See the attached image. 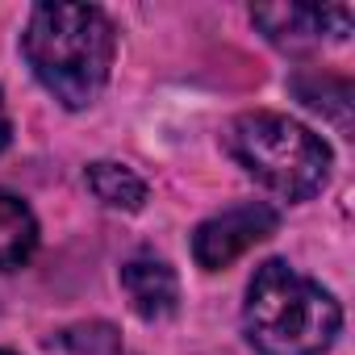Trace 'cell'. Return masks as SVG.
Wrapping results in <instances>:
<instances>
[{
    "instance_id": "obj_10",
    "label": "cell",
    "mask_w": 355,
    "mask_h": 355,
    "mask_svg": "<svg viewBox=\"0 0 355 355\" xmlns=\"http://www.w3.org/2000/svg\"><path fill=\"white\" fill-rule=\"evenodd\" d=\"M63 343L76 351V355H121V343H117V330L109 322H92V326H76L63 334Z\"/></svg>"
},
{
    "instance_id": "obj_8",
    "label": "cell",
    "mask_w": 355,
    "mask_h": 355,
    "mask_svg": "<svg viewBox=\"0 0 355 355\" xmlns=\"http://www.w3.org/2000/svg\"><path fill=\"white\" fill-rule=\"evenodd\" d=\"M88 189L109 209H142V201H146V184L138 180L125 163H109V159H101V163L88 167Z\"/></svg>"
},
{
    "instance_id": "obj_6",
    "label": "cell",
    "mask_w": 355,
    "mask_h": 355,
    "mask_svg": "<svg viewBox=\"0 0 355 355\" xmlns=\"http://www.w3.org/2000/svg\"><path fill=\"white\" fill-rule=\"evenodd\" d=\"M121 288L134 305L138 318L146 322H159L175 309L180 301V284H175V272L163 263V259H150V255H138L121 268Z\"/></svg>"
},
{
    "instance_id": "obj_4",
    "label": "cell",
    "mask_w": 355,
    "mask_h": 355,
    "mask_svg": "<svg viewBox=\"0 0 355 355\" xmlns=\"http://www.w3.org/2000/svg\"><path fill=\"white\" fill-rule=\"evenodd\" d=\"M276 226H280V214L272 205H263V201H247V205L222 209V214H214L209 222L197 226V234H193V259L205 272L230 268L243 251H251L255 243L272 239Z\"/></svg>"
},
{
    "instance_id": "obj_2",
    "label": "cell",
    "mask_w": 355,
    "mask_h": 355,
    "mask_svg": "<svg viewBox=\"0 0 355 355\" xmlns=\"http://www.w3.org/2000/svg\"><path fill=\"white\" fill-rule=\"evenodd\" d=\"M243 326L259 355H322L343 326V309L318 280L268 259L247 284Z\"/></svg>"
},
{
    "instance_id": "obj_11",
    "label": "cell",
    "mask_w": 355,
    "mask_h": 355,
    "mask_svg": "<svg viewBox=\"0 0 355 355\" xmlns=\"http://www.w3.org/2000/svg\"><path fill=\"white\" fill-rule=\"evenodd\" d=\"M9 138H13V121H9V109H5V92H0V150L9 146Z\"/></svg>"
},
{
    "instance_id": "obj_3",
    "label": "cell",
    "mask_w": 355,
    "mask_h": 355,
    "mask_svg": "<svg viewBox=\"0 0 355 355\" xmlns=\"http://www.w3.org/2000/svg\"><path fill=\"white\" fill-rule=\"evenodd\" d=\"M226 142L255 180L284 201H309L330 180V146L284 113H243Z\"/></svg>"
},
{
    "instance_id": "obj_5",
    "label": "cell",
    "mask_w": 355,
    "mask_h": 355,
    "mask_svg": "<svg viewBox=\"0 0 355 355\" xmlns=\"http://www.w3.org/2000/svg\"><path fill=\"white\" fill-rule=\"evenodd\" d=\"M251 21L284 51H309L322 38H347L351 34V9L347 5H268L251 9Z\"/></svg>"
},
{
    "instance_id": "obj_9",
    "label": "cell",
    "mask_w": 355,
    "mask_h": 355,
    "mask_svg": "<svg viewBox=\"0 0 355 355\" xmlns=\"http://www.w3.org/2000/svg\"><path fill=\"white\" fill-rule=\"evenodd\" d=\"M293 92L309 109H322L326 117H334L338 125L351 121V84L347 80H334V76H297Z\"/></svg>"
},
{
    "instance_id": "obj_7",
    "label": "cell",
    "mask_w": 355,
    "mask_h": 355,
    "mask_svg": "<svg viewBox=\"0 0 355 355\" xmlns=\"http://www.w3.org/2000/svg\"><path fill=\"white\" fill-rule=\"evenodd\" d=\"M38 251V222L30 205L13 193H0V272L21 268Z\"/></svg>"
},
{
    "instance_id": "obj_1",
    "label": "cell",
    "mask_w": 355,
    "mask_h": 355,
    "mask_svg": "<svg viewBox=\"0 0 355 355\" xmlns=\"http://www.w3.org/2000/svg\"><path fill=\"white\" fill-rule=\"evenodd\" d=\"M113 46V26L92 5H38L21 38L38 84L67 109H84L101 96L109 84Z\"/></svg>"
},
{
    "instance_id": "obj_12",
    "label": "cell",
    "mask_w": 355,
    "mask_h": 355,
    "mask_svg": "<svg viewBox=\"0 0 355 355\" xmlns=\"http://www.w3.org/2000/svg\"><path fill=\"white\" fill-rule=\"evenodd\" d=\"M0 355H13V351H0Z\"/></svg>"
}]
</instances>
